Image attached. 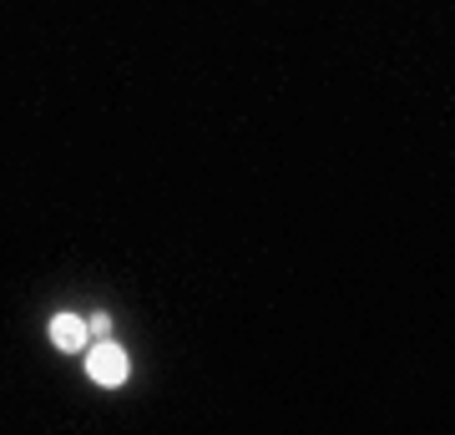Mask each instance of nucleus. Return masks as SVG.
Segmentation results:
<instances>
[{
	"instance_id": "nucleus-1",
	"label": "nucleus",
	"mask_w": 455,
	"mask_h": 435,
	"mask_svg": "<svg viewBox=\"0 0 455 435\" xmlns=\"http://www.w3.org/2000/svg\"><path fill=\"white\" fill-rule=\"evenodd\" d=\"M86 370H92L97 385H122L127 380V355L116 350L112 339H101V344H92V355H86Z\"/></svg>"
},
{
	"instance_id": "nucleus-2",
	"label": "nucleus",
	"mask_w": 455,
	"mask_h": 435,
	"mask_svg": "<svg viewBox=\"0 0 455 435\" xmlns=\"http://www.w3.org/2000/svg\"><path fill=\"white\" fill-rule=\"evenodd\" d=\"M51 339H56V350H82L86 324L76 314H61V319H51Z\"/></svg>"
}]
</instances>
